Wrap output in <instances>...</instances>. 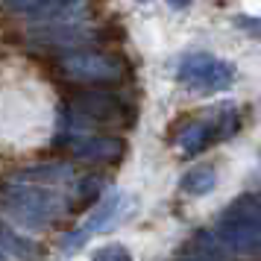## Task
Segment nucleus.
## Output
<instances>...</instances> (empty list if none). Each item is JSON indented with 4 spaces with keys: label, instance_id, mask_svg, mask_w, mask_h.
Listing matches in <instances>:
<instances>
[{
    "label": "nucleus",
    "instance_id": "1",
    "mask_svg": "<svg viewBox=\"0 0 261 261\" xmlns=\"http://www.w3.org/2000/svg\"><path fill=\"white\" fill-rule=\"evenodd\" d=\"M3 212L21 229H44L53 220H59L68 202L56 188L50 185H36V182H9L3 191Z\"/></svg>",
    "mask_w": 261,
    "mask_h": 261
},
{
    "label": "nucleus",
    "instance_id": "2",
    "mask_svg": "<svg viewBox=\"0 0 261 261\" xmlns=\"http://www.w3.org/2000/svg\"><path fill=\"white\" fill-rule=\"evenodd\" d=\"M258 200L255 194H244L238 197L232 205H226V212L220 214L217 220V232L214 235L220 238L229 252H238V255H255L261 244V232H258Z\"/></svg>",
    "mask_w": 261,
    "mask_h": 261
},
{
    "label": "nucleus",
    "instance_id": "3",
    "mask_svg": "<svg viewBox=\"0 0 261 261\" xmlns=\"http://www.w3.org/2000/svg\"><path fill=\"white\" fill-rule=\"evenodd\" d=\"M176 80L194 94H220L235 85L238 71L232 62L217 59L212 53H188L179 62Z\"/></svg>",
    "mask_w": 261,
    "mask_h": 261
},
{
    "label": "nucleus",
    "instance_id": "4",
    "mask_svg": "<svg viewBox=\"0 0 261 261\" xmlns=\"http://www.w3.org/2000/svg\"><path fill=\"white\" fill-rule=\"evenodd\" d=\"M241 129V115L235 106H217L208 112V118H197L191 120L188 126H182L176 135V147L185 155H197L205 147H212L214 141H226Z\"/></svg>",
    "mask_w": 261,
    "mask_h": 261
},
{
    "label": "nucleus",
    "instance_id": "5",
    "mask_svg": "<svg viewBox=\"0 0 261 261\" xmlns=\"http://www.w3.org/2000/svg\"><path fill=\"white\" fill-rule=\"evenodd\" d=\"M132 208H135V200H132L129 194L115 191V194L103 197L80 229H73V232H68V235L62 238V252H65V255H71V252H76V249L83 247L88 238L103 235V232H112L120 220H126V214H129Z\"/></svg>",
    "mask_w": 261,
    "mask_h": 261
},
{
    "label": "nucleus",
    "instance_id": "6",
    "mask_svg": "<svg viewBox=\"0 0 261 261\" xmlns=\"http://www.w3.org/2000/svg\"><path fill=\"white\" fill-rule=\"evenodd\" d=\"M62 73L73 83H118L123 80V62L109 53H71L59 62Z\"/></svg>",
    "mask_w": 261,
    "mask_h": 261
},
{
    "label": "nucleus",
    "instance_id": "7",
    "mask_svg": "<svg viewBox=\"0 0 261 261\" xmlns=\"http://www.w3.org/2000/svg\"><path fill=\"white\" fill-rule=\"evenodd\" d=\"M123 100L109 91H83L71 100V118L83 123H118L123 120Z\"/></svg>",
    "mask_w": 261,
    "mask_h": 261
},
{
    "label": "nucleus",
    "instance_id": "8",
    "mask_svg": "<svg viewBox=\"0 0 261 261\" xmlns=\"http://www.w3.org/2000/svg\"><path fill=\"white\" fill-rule=\"evenodd\" d=\"M71 150L76 159H85V162H100V165H112L118 162L126 144L120 138H109V135H76L71 141Z\"/></svg>",
    "mask_w": 261,
    "mask_h": 261
},
{
    "label": "nucleus",
    "instance_id": "9",
    "mask_svg": "<svg viewBox=\"0 0 261 261\" xmlns=\"http://www.w3.org/2000/svg\"><path fill=\"white\" fill-rule=\"evenodd\" d=\"M73 173L68 165H38L30 167V170H21L18 173V182H36V185H50V188H59L62 182H68Z\"/></svg>",
    "mask_w": 261,
    "mask_h": 261
},
{
    "label": "nucleus",
    "instance_id": "10",
    "mask_svg": "<svg viewBox=\"0 0 261 261\" xmlns=\"http://www.w3.org/2000/svg\"><path fill=\"white\" fill-rule=\"evenodd\" d=\"M214 185H217V173H214L212 165L191 167L188 173L182 176V182H179V188L185 191V194H191V197H205V194L214 191Z\"/></svg>",
    "mask_w": 261,
    "mask_h": 261
},
{
    "label": "nucleus",
    "instance_id": "11",
    "mask_svg": "<svg viewBox=\"0 0 261 261\" xmlns=\"http://www.w3.org/2000/svg\"><path fill=\"white\" fill-rule=\"evenodd\" d=\"M0 249H3V252H15L18 258H24V261H38L41 258V249H38L33 241L15 235V232H9V229L0 232Z\"/></svg>",
    "mask_w": 261,
    "mask_h": 261
},
{
    "label": "nucleus",
    "instance_id": "12",
    "mask_svg": "<svg viewBox=\"0 0 261 261\" xmlns=\"http://www.w3.org/2000/svg\"><path fill=\"white\" fill-rule=\"evenodd\" d=\"M91 261H135V258H132V252L123 244H106V247H100L91 255Z\"/></svg>",
    "mask_w": 261,
    "mask_h": 261
},
{
    "label": "nucleus",
    "instance_id": "13",
    "mask_svg": "<svg viewBox=\"0 0 261 261\" xmlns=\"http://www.w3.org/2000/svg\"><path fill=\"white\" fill-rule=\"evenodd\" d=\"M173 261H205V258L194 255V252H185V255H179V258H173Z\"/></svg>",
    "mask_w": 261,
    "mask_h": 261
},
{
    "label": "nucleus",
    "instance_id": "14",
    "mask_svg": "<svg viewBox=\"0 0 261 261\" xmlns=\"http://www.w3.org/2000/svg\"><path fill=\"white\" fill-rule=\"evenodd\" d=\"M167 3H170L173 9H185V6H188L191 0H167Z\"/></svg>",
    "mask_w": 261,
    "mask_h": 261
},
{
    "label": "nucleus",
    "instance_id": "15",
    "mask_svg": "<svg viewBox=\"0 0 261 261\" xmlns=\"http://www.w3.org/2000/svg\"><path fill=\"white\" fill-rule=\"evenodd\" d=\"M0 261H6V252H3V249H0Z\"/></svg>",
    "mask_w": 261,
    "mask_h": 261
},
{
    "label": "nucleus",
    "instance_id": "16",
    "mask_svg": "<svg viewBox=\"0 0 261 261\" xmlns=\"http://www.w3.org/2000/svg\"><path fill=\"white\" fill-rule=\"evenodd\" d=\"M138 3H147V0H138Z\"/></svg>",
    "mask_w": 261,
    "mask_h": 261
}]
</instances>
